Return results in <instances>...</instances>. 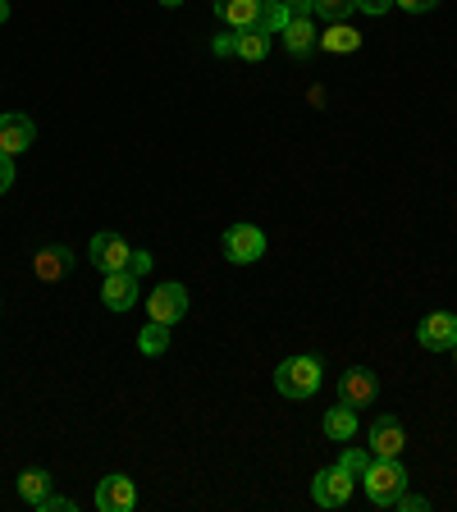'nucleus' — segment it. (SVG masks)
Instances as JSON below:
<instances>
[{
  "mask_svg": "<svg viewBox=\"0 0 457 512\" xmlns=\"http://www.w3.org/2000/svg\"><path fill=\"white\" fill-rule=\"evenodd\" d=\"M133 503H138L133 476H101V485H96V508L101 512H133Z\"/></svg>",
  "mask_w": 457,
  "mask_h": 512,
  "instance_id": "1a4fd4ad",
  "label": "nucleus"
},
{
  "mask_svg": "<svg viewBox=\"0 0 457 512\" xmlns=\"http://www.w3.org/2000/svg\"><path fill=\"white\" fill-rule=\"evenodd\" d=\"M366 480V494H371V503H380V508H394L398 494L407 490V467L398 458H371V467L362 471Z\"/></svg>",
  "mask_w": 457,
  "mask_h": 512,
  "instance_id": "f257e3e1",
  "label": "nucleus"
},
{
  "mask_svg": "<svg viewBox=\"0 0 457 512\" xmlns=\"http://www.w3.org/2000/svg\"><path fill=\"white\" fill-rule=\"evenodd\" d=\"M10 183H14V156H5V151H0V197L10 192Z\"/></svg>",
  "mask_w": 457,
  "mask_h": 512,
  "instance_id": "b1692460",
  "label": "nucleus"
},
{
  "mask_svg": "<svg viewBox=\"0 0 457 512\" xmlns=\"http://www.w3.org/2000/svg\"><path fill=\"white\" fill-rule=\"evenodd\" d=\"M398 10H407V14H430L439 5V0H394Z\"/></svg>",
  "mask_w": 457,
  "mask_h": 512,
  "instance_id": "c85d7f7f",
  "label": "nucleus"
},
{
  "mask_svg": "<svg viewBox=\"0 0 457 512\" xmlns=\"http://www.w3.org/2000/svg\"><path fill=\"white\" fill-rule=\"evenodd\" d=\"M0 23H10V0H0Z\"/></svg>",
  "mask_w": 457,
  "mask_h": 512,
  "instance_id": "2f4dec72",
  "label": "nucleus"
},
{
  "mask_svg": "<svg viewBox=\"0 0 457 512\" xmlns=\"http://www.w3.org/2000/svg\"><path fill=\"white\" fill-rule=\"evenodd\" d=\"M128 270H133V275H147V270H151V252H133V261H128Z\"/></svg>",
  "mask_w": 457,
  "mask_h": 512,
  "instance_id": "7c9ffc66",
  "label": "nucleus"
},
{
  "mask_svg": "<svg viewBox=\"0 0 457 512\" xmlns=\"http://www.w3.org/2000/svg\"><path fill=\"white\" fill-rule=\"evenodd\" d=\"M352 10H357V0H316V14L330 23H348Z\"/></svg>",
  "mask_w": 457,
  "mask_h": 512,
  "instance_id": "4be33fe9",
  "label": "nucleus"
},
{
  "mask_svg": "<svg viewBox=\"0 0 457 512\" xmlns=\"http://www.w3.org/2000/svg\"><path fill=\"white\" fill-rule=\"evenodd\" d=\"M325 439H334V444H348L352 435H357V407H348V403H334L330 412H325Z\"/></svg>",
  "mask_w": 457,
  "mask_h": 512,
  "instance_id": "dca6fc26",
  "label": "nucleus"
},
{
  "mask_svg": "<svg viewBox=\"0 0 457 512\" xmlns=\"http://www.w3.org/2000/svg\"><path fill=\"white\" fill-rule=\"evenodd\" d=\"M138 348L147 352V357H160V352L170 348V325H160V320H151L147 330L138 334Z\"/></svg>",
  "mask_w": 457,
  "mask_h": 512,
  "instance_id": "aec40b11",
  "label": "nucleus"
},
{
  "mask_svg": "<svg viewBox=\"0 0 457 512\" xmlns=\"http://www.w3.org/2000/svg\"><path fill=\"white\" fill-rule=\"evenodd\" d=\"M32 270H37V279L55 284V279H64L69 270H74V252H69V247H42L37 261H32Z\"/></svg>",
  "mask_w": 457,
  "mask_h": 512,
  "instance_id": "4468645a",
  "label": "nucleus"
},
{
  "mask_svg": "<svg viewBox=\"0 0 457 512\" xmlns=\"http://www.w3.org/2000/svg\"><path fill=\"white\" fill-rule=\"evenodd\" d=\"M275 389L284 398H311L320 389V362L316 357H288V362L275 366Z\"/></svg>",
  "mask_w": 457,
  "mask_h": 512,
  "instance_id": "f03ea898",
  "label": "nucleus"
},
{
  "mask_svg": "<svg viewBox=\"0 0 457 512\" xmlns=\"http://www.w3.org/2000/svg\"><path fill=\"white\" fill-rule=\"evenodd\" d=\"M394 508H403V512H426L430 503L421 499V494H407V490H403V494H398V503H394Z\"/></svg>",
  "mask_w": 457,
  "mask_h": 512,
  "instance_id": "393cba45",
  "label": "nucleus"
},
{
  "mask_svg": "<svg viewBox=\"0 0 457 512\" xmlns=\"http://www.w3.org/2000/svg\"><path fill=\"white\" fill-rule=\"evenodd\" d=\"M339 467H343V471H352V476H362V471L371 467V448H343Z\"/></svg>",
  "mask_w": 457,
  "mask_h": 512,
  "instance_id": "5701e85b",
  "label": "nucleus"
},
{
  "mask_svg": "<svg viewBox=\"0 0 457 512\" xmlns=\"http://www.w3.org/2000/svg\"><path fill=\"white\" fill-rule=\"evenodd\" d=\"M160 5H165V10H179V5H183V0H160Z\"/></svg>",
  "mask_w": 457,
  "mask_h": 512,
  "instance_id": "473e14b6",
  "label": "nucleus"
},
{
  "mask_svg": "<svg viewBox=\"0 0 457 512\" xmlns=\"http://www.w3.org/2000/svg\"><path fill=\"white\" fill-rule=\"evenodd\" d=\"M371 458H403L407 448V435H403V421L398 416H375L371 426Z\"/></svg>",
  "mask_w": 457,
  "mask_h": 512,
  "instance_id": "9d476101",
  "label": "nucleus"
},
{
  "mask_svg": "<svg viewBox=\"0 0 457 512\" xmlns=\"http://www.w3.org/2000/svg\"><path fill=\"white\" fill-rule=\"evenodd\" d=\"M87 261H92L101 275H115V270H128L133 247H128L119 234H92V243H87Z\"/></svg>",
  "mask_w": 457,
  "mask_h": 512,
  "instance_id": "20e7f679",
  "label": "nucleus"
},
{
  "mask_svg": "<svg viewBox=\"0 0 457 512\" xmlns=\"http://www.w3.org/2000/svg\"><path fill=\"white\" fill-rule=\"evenodd\" d=\"M234 46H238V28H229L224 37H215L211 51H215V55H234Z\"/></svg>",
  "mask_w": 457,
  "mask_h": 512,
  "instance_id": "a878e982",
  "label": "nucleus"
},
{
  "mask_svg": "<svg viewBox=\"0 0 457 512\" xmlns=\"http://www.w3.org/2000/svg\"><path fill=\"white\" fill-rule=\"evenodd\" d=\"M101 302H106V311H133V302H138V275H133V270H115V275H106V284H101Z\"/></svg>",
  "mask_w": 457,
  "mask_h": 512,
  "instance_id": "f8f14e48",
  "label": "nucleus"
},
{
  "mask_svg": "<svg viewBox=\"0 0 457 512\" xmlns=\"http://www.w3.org/2000/svg\"><path fill=\"white\" fill-rule=\"evenodd\" d=\"M352 471H343V467H325V471H316V480H311V499L320 503V508H343V503L352 499Z\"/></svg>",
  "mask_w": 457,
  "mask_h": 512,
  "instance_id": "39448f33",
  "label": "nucleus"
},
{
  "mask_svg": "<svg viewBox=\"0 0 457 512\" xmlns=\"http://www.w3.org/2000/svg\"><path fill=\"white\" fill-rule=\"evenodd\" d=\"M375 394H380V380H375V371H366V366H352V371H343V380H339V403H348V407H371L375 403Z\"/></svg>",
  "mask_w": 457,
  "mask_h": 512,
  "instance_id": "6e6552de",
  "label": "nucleus"
},
{
  "mask_svg": "<svg viewBox=\"0 0 457 512\" xmlns=\"http://www.w3.org/2000/svg\"><path fill=\"white\" fill-rule=\"evenodd\" d=\"M357 10H362V14H375V19H380V14L394 10V0H357Z\"/></svg>",
  "mask_w": 457,
  "mask_h": 512,
  "instance_id": "bb28decb",
  "label": "nucleus"
},
{
  "mask_svg": "<svg viewBox=\"0 0 457 512\" xmlns=\"http://www.w3.org/2000/svg\"><path fill=\"white\" fill-rule=\"evenodd\" d=\"M453 362H457V343H453Z\"/></svg>",
  "mask_w": 457,
  "mask_h": 512,
  "instance_id": "72a5a7b5",
  "label": "nucleus"
},
{
  "mask_svg": "<svg viewBox=\"0 0 457 512\" xmlns=\"http://www.w3.org/2000/svg\"><path fill=\"white\" fill-rule=\"evenodd\" d=\"M288 19H293V14H288L284 0H266V10H261V28H266L270 37H279V32L288 28Z\"/></svg>",
  "mask_w": 457,
  "mask_h": 512,
  "instance_id": "412c9836",
  "label": "nucleus"
},
{
  "mask_svg": "<svg viewBox=\"0 0 457 512\" xmlns=\"http://www.w3.org/2000/svg\"><path fill=\"white\" fill-rule=\"evenodd\" d=\"M416 343L426 352H448L457 343V316L453 311H430L421 320V330H416Z\"/></svg>",
  "mask_w": 457,
  "mask_h": 512,
  "instance_id": "0eeeda50",
  "label": "nucleus"
},
{
  "mask_svg": "<svg viewBox=\"0 0 457 512\" xmlns=\"http://www.w3.org/2000/svg\"><path fill=\"white\" fill-rule=\"evenodd\" d=\"M37 512H74V503L60 499V494H46V503H37Z\"/></svg>",
  "mask_w": 457,
  "mask_h": 512,
  "instance_id": "c756f323",
  "label": "nucleus"
},
{
  "mask_svg": "<svg viewBox=\"0 0 457 512\" xmlns=\"http://www.w3.org/2000/svg\"><path fill=\"white\" fill-rule=\"evenodd\" d=\"M279 37H284V46H288V55H311L316 51V42H320V32L311 28V19H288V28L279 32Z\"/></svg>",
  "mask_w": 457,
  "mask_h": 512,
  "instance_id": "a211bd4d",
  "label": "nucleus"
},
{
  "mask_svg": "<svg viewBox=\"0 0 457 512\" xmlns=\"http://www.w3.org/2000/svg\"><path fill=\"white\" fill-rule=\"evenodd\" d=\"M261 10H266V0H215V14H220L229 28H252V23H261Z\"/></svg>",
  "mask_w": 457,
  "mask_h": 512,
  "instance_id": "ddd939ff",
  "label": "nucleus"
},
{
  "mask_svg": "<svg viewBox=\"0 0 457 512\" xmlns=\"http://www.w3.org/2000/svg\"><path fill=\"white\" fill-rule=\"evenodd\" d=\"M220 247H224V256H229L234 266H252V261H261V256H266V234H261L256 224L238 220V224H229V229H224Z\"/></svg>",
  "mask_w": 457,
  "mask_h": 512,
  "instance_id": "7ed1b4c3",
  "label": "nucleus"
},
{
  "mask_svg": "<svg viewBox=\"0 0 457 512\" xmlns=\"http://www.w3.org/2000/svg\"><path fill=\"white\" fill-rule=\"evenodd\" d=\"M316 46L330 55H352V51H362V32L352 28V23H330V28L320 32Z\"/></svg>",
  "mask_w": 457,
  "mask_h": 512,
  "instance_id": "2eb2a0df",
  "label": "nucleus"
},
{
  "mask_svg": "<svg viewBox=\"0 0 457 512\" xmlns=\"http://www.w3.org/2000/svg\"><path fill=\"white\" fill-rule=\"evenodd\" d=\"M234 55H238V60H247V64H261L270 55V32L261 28V23H252V28H238Z\"/></svg>",
  "mask_w": 457,
  "mask_h": 512,
  "instance_id": "f3484780",
  "label": "nucleus"
},
{
  "mask_svg": "<svg viewBox=\"0 0 457 512\" xmlns=\"http://www.w3.org/2000/svg\"><path fill=\"white\" fill-rule=\"evenodd\" d=\"M284 5L293 19H311V14H316V0H284Z\"/></svg>",
  "mask_w": 457,
  "mask_h": 512,
  "instance_id": "cd10ccee",
  "label": "nucleus"
},
{
  "mask_svg": "<svg viewBox=\"0 0 457 512\" xmlns=\"http://www.w3.org/2000/svg\"><path fill=\"white\" fill-rule=\"evenodd\" d=\"M19 494L32 503V508H37V503H46V494H51V471H46V467H28L19 476Z\"/></svg>",
  "mask_w": 457,
  "mask_h": 512,
  "instance_id": "6ab92c4d",
  "label": "nucleus"
},
{
  "mask_svg": "<svg viewBox=\"0 0 457 512\" xmlns=\"http://www.w3.org/2000/svg\"><path fill=\"white\" fill-rule=\"evenodd\" d=\"M147 316L160 325H179L188 316V288L183 284H160L156 293H147Z\"/></svg>",
  "mask_w": 457,
  "mask_h": 512,
  "instance_id": "423d86ee",
  "label": "nucleus"
},
{
  "mask_svg": "<svg viewBox=\"0 0 457 512\" xmlns=\"http://www.w3.org/2000/svg\"><path fill=\"white\" fill-rule=\"evenodd\" d=\"M32 138H37V124H32L28 115H19V110L0 115V151H5V156H19V151H28Z\"/></svg>",
  "mask_w": 457,
  "mask_h": 512,
  "instance_id": "9b49d317",
  "label": "nucleus"
}]
</instances>
